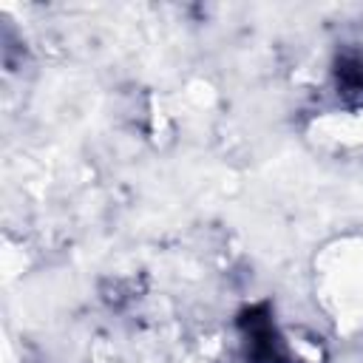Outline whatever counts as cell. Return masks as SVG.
<instances>
[{"label":"cell","instance_id":"obj_1","mask_svg":"<svg viewBox=\"0 0 363 363\" xmlns=\"http://www.w3.org/2000/svg\"><path fill=\"white\" fill-rule=\"evenodd\" d=\"M244 343H247V357L252 354L258 363H281L286 360V349L284 340L275 332V323H269L267 318H255V309L247 312L244 318Z\"/></svg>","mask_w":363,"mask_h":363}]
</instances>
